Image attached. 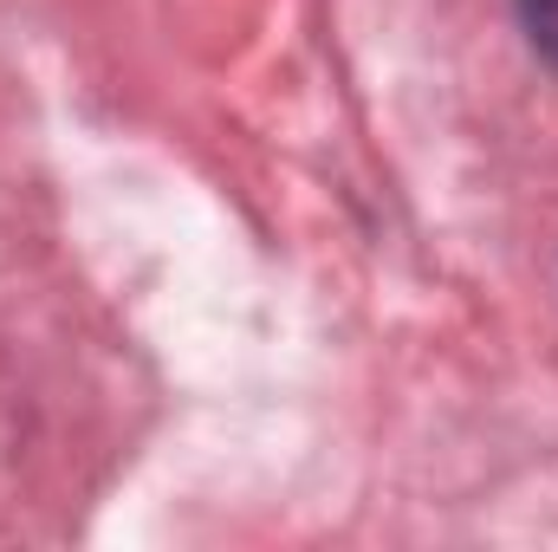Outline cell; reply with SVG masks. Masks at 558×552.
Listing matches in <instances>:
<instances>
[{
    "label": "cell",
    "instance_id": "obj_1",
    "mask_svg": "<svg viewBox=\"0 0 558 552\" xmlns=\"http://www.w3.org/2000/svg\"><path fill=\"white\" fill-rule=\"evenodd\" d=\"M520 20H526V39L558 65V0H520Z\"/></svg>",
    "mask_w": 558,
    "mask_h": 552
}]
</instances>
